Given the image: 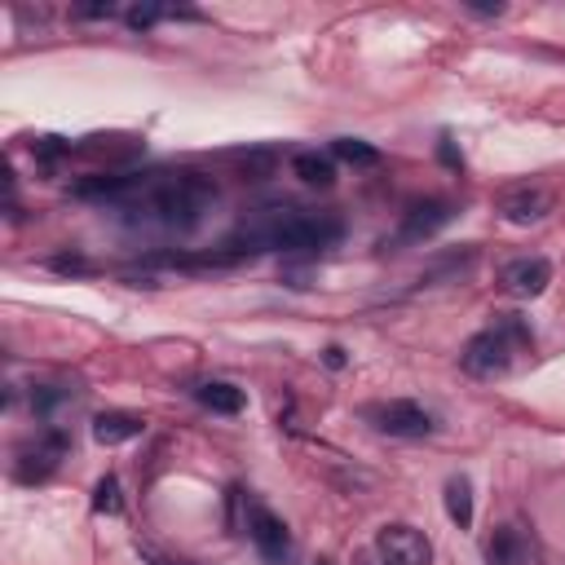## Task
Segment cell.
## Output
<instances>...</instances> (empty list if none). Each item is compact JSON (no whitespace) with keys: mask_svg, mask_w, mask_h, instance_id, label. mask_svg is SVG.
<instances>
[{"mask_svg":"<svg viewBox=\"0 0 565 565\" xmlns=\"http://www.w3.org/2000/svg\"><path fill=\"white\" fill-rule=\"evenodd\" d=\"M217 204V181L204 172H146L137 191L120 204V217L137 230L191 235Z\"/></svg>","mask_w":565,"mask_h":565,"instance_id":"cell-1","label":"cell"},{"mask_svg":"<svg viewBox=\"0 0 565 565\" xmlns=\"http://www.w3.org/2000/svg\"><path fill=\"white\" fill-rule=\"evenodd\" d=\"M530 349H534L530 323H526L521 314H495V323L482 327V331L464 344L460 362H464L468 375H477V381H495V375L512 371L517 353H530Z\"/></svg>","mask_w":565,"mask_h":565,"instance_id":"cell-2","label":"cell"},{"mask_svg":"<svg viewBox=\"0 0 565 565\" xmlns=\"http://www.w3.org/2000/svg\"><path fill=\"white\" fill-rule=\"evenodd\" d=\"M67 447H71V438H67L63 429L41 433L36 442H27V447L19 451V460H14V482H23V486H41V482H49V477L58 473V464H63Z\"/></svg>","mask_w":565,"mask_h":565,"instance_id":"cell-3","label":"cell"},{"mask_svg":"<svg viewBox=\"0 0 565 565\" xmlns=\"http://www.w3.org/2000/svg\"><path fill=\"white\" fill-rule=\"evenodd\" d=\"M366 420H371V429L375 433H385V438H429L433 433V416L420 407V403H411V398H394V403H375V407H366Z\"/></svg>","mask_w":565,"mask_h":565,"instance_id":"cell-4","label":"cell"},{"mask_svg":"<svg viewBox=\"0 0 565 565\" xmlns=\"http://www.w3.org/2000/svg\"><path fill=\"white\" fill-rule=\"evenodd\" d=\"M375 552L385 565H429L433 561V543L425 539V530L407 526V521H389L375 534Z\"/></svg>","mask_w":565,"mask_h":565,"instance_id":"cell-5","label":"cell"},{"mask_svg":"<svg viewBox=\"0 0 565 565\" xmlns=\"http://www.w3.org/2000/svg\"><path fill=\"white\" fill-rule=\"evenodd\" d=\"M248 539L257 543V552L265 556V565H292V552H296L292 530L270 508H261V504L248 508Z\"/></svg>","mask_w":565,"mask_h":565,"instance_id":"cell-6","label":"cell"},{"mask_svg":"<svg viewBox=\"0 0 565 565\" xmlns=\"http://www.w3.org/2000/svg\"><path fill=\"white\" fill-rule=\"evenodd\" d=\"M552 191L547 185H530V181H521V185H508V191L495 200V213L508 222V226H534V222H543L547 213H552Z\"/></svg>","mask_w":565,"mask_h":565,"instance_id":"cell-7","label":"cell"},{"mask_svg":"<svg viewBox=\"0 0 565 565\" xmlns=\"http://www.w3.org/2000/svg\"><path fill=\"white\" fill-rule=\"evenodd\" d=\"M451 217H455V208H451L447 200H425V204H411V208L403 213L398 235H394V239H385V248L394 244V252H398L403 244H425V239H433L442 226H451Z\"/></svg>","mask_w":565,"mask_h":565,"instance_id":"cell-8","label":"cell"},{"mask_svg":"<svg viewBox=\"0 0 565 565\" xmlns=\"http://www.w3.org/2000/svg\"><path fill=\"white\" fill-rule=\"evenodd\" d=\"M499 283H504V292H512V296H521V301H534V296H543L547 283H552V261H547V257H517V261L504 265Z\"/></svg>","mask_w":565,"mask_h":565,"instance_id":"cell-9","label":"cell"},{"mask_svg":"<svg viewBox=\"0 0 565 565\" xmlns=\"http://www.w3.org/2000/svg\"><path fill=\"white\" fill-rule=\"evenodd\" d=\"M142 433H146V420L133 416V411H102V416H93V438L102 447H120V442H133Z\"/></svg>","mask_w":565,"mask_h":565,"instance_id":"cell-10","label":"cell"},{"mask_svg":"<svg viewBox=\"0 0 565 565\" xmlns=\"http://www.w3.org/2000/svg\"><path fill=\"white\" fill-rule=\"evenodd\" d=\"M195 403L208 407L213 416H239L248 407V394L235 389V385H226V381H208V385L195 389Z\"/></svg>","mask_w":565,"mask_h":565,"instance_id":"cell-11","label":"cell"},{"mask_svg":"<svg viewBox=\"0 0 565 565\" xmlns=\"http://www.w3.org/2000/svg\"><path fill=\"white\" fill-rule=\"evenodd\" d=\"M486 561H490V565H521V561H526V539H521V530H517V526H499V530L490 534V543H486Z\"/></svg>","mask_w":565,"mask_h":565,"instance_id":"cell-12","label":"cell"},{"mask_svg":"<svg viewBox=\"0 0 565 565\" xmlns=\"http://www.w3.org/2000/svg\"><path fill=\"white\" fill-rule=\"evenodd\" d=\"M292 172H296L301 181H309V185H331V181H336V163H331V155H318V150H301V155H292Z\"/></svg>","mask_w":565,"mask_h":565,"instance_id":"cell-13","label":"cell"},{"mask_svg":"<svg viewBox=\"0 0 565 565\" xmlns=\"http://www.w3.org/2000/svg\"><path fill=\"white\" fill-rule=\"evenodd\" d=\"M447 517H451L460 530L473 526V482H468V477H451V482H447Z\"/></svg>","mask_w":565,"mask_h":565,"instance_id":"cell-14","label":"cell"},{"mask_svg":"<svg viewBox=\"0 0 565 565\" xmlns=\"http://www.w3.org/2000/svg\"><path fill=\"white\" fill-rule=\"evenodd\" d=\"M331 155L344 159V163H353V168H375V163H381V150L358 142V137H336L331 142Z\"/></svg>","mask_w":565,"mask_h":565,"instance_id":"cell-15","label":"cell"},{"mask_svg":"<svg viewBox=\"0 0 565 565\" xmlns=\"http://www.w3.org/2000/svg\"><path fill=\"white\" fill-rule=\"evenodd\" d=\"M124 19H128V27H133V32H150V27H155V23H163V19H200V14H195V10H159V5H133Z\"/></svg>","mask_w":565,"mask_h":565,"instance_id":"cell-16","label":"cell"},{"mask_svg":"<svg viewBox=\"0 0 565 565\" xmlns=\"http://www.w3.org/2000/svg\"><path fill=\"white\" fill-rule=\"evenodd\" d=\"M93 512H102V517H120L124 512V495H120V482L111 473L93 486Z\"/></svg>","mask_w":565,"mask_h":565,"instance_id":"cell-17","label":"cell"},{"mask_svg":"<svg viewBox=\"0 0 565 565\" xmlns=\"http://www.w3.org/2000/svg\"><path fill=\"white\" fill-rule=\"evenodd\" d=\"M142 552V561L146 565H191V561H177V556H163V552H155V547H137Z\"/></svg>","mask_w":565,"mask_h":565,"instance_id":"cell-18","label":"cell"},{"mask_svg":"<svg viewBox=\"0 0 565 565\" xmlns=\"http://www.w3.org/2000/svg\"><path fill=\"white\" fill-rule=\"evenodd\" d=\"M49 265H54V270H63V274H84V270H89L80 257H54Z\"/></svg>","mask_w":565,"mask_h":565,"instance_id":"cell-19","label":"cell"},{"mask_svg":"<svg viewBox=\"0 0 565 565\" xmlns=\"http://www.w3.org/2000/svg\"><path fill=\"white\" fill-rule=\"evenodd\" d=\"M438 155H442V159H447L451 168H464V159L455 155V146H451V137H442V146H438Z\"/></svg>","mask_w":565,"mask_h":565,"instance_id":"cell-20","label":"cell"},{"mask_svg":"<svg viewBox=\"0 0 565 565\" xmlns=\"http://www.w3.org/2000/svg\"><path fill=\"white\" fill-rule=\"evenodd\" d=\"M80 19H111L115 14V5H93V10H76Z\"/></svg>","mask_w":565,"mask_h":565,"instance_id":"cell-21","label":"cell"},{"mask_svg":"<svg viewBox=\"0 0 565 565\" xmlns=\"http://www.w3.org/2000/svg\"><path fill=\"white\" fill-rule=\"evenodd\" d=\"M323 358H327V366H331V371H340V366H344V349H340V344H331Z\"/></svg>","mask_w":565,"mask_h":565,"instance_id":"cell-22","label":"cell"},{"mask_svg":"<svg viewBox=\"0 0 565 565\" xmlns=\"http://www.w3.org/2000/svg\"><path fill=\"white\" fill-rule=\"evenodd\" d=\"M318 565H331V561H318Z\"/></svg>","mask_w":565,"mask_h":565,"instance_id":"cell-23","label":"cell"}]
</instances>
